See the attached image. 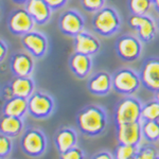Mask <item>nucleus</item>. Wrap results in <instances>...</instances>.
Here are the masks:
<instances>
[{
    "instance_id": "obj_24",
    "label": "nucleus",
    "mask_w": 159,
    "mask_h": 159,
    "mask_svg": "<svg viewBox=\"0 0 159 159\" xmlns=\"http://www.w3.org/2000/svg\"><path fill=\"white\" fill-rule=\"evenodd\" d=\"M138 147L139 145H132L126 143H120L117 145L114 152V158L117 159H134L137 156Z\"/></svg>"
},
{
    "instance_id": "obj_26",
    "label": "nucleus",
    "mask_w": 159,
    "mask_h": 159,
    "mask_svg": "<svg viewBox=\"0 0 159 159\" xmlns=\"http://www.w3.org/2000/svg\"><path fill=\"white\" fill-rule=\"evenodd\" d=\"M153 4L152 0H129V9L132 14L145 15Z\"/></svg>"
},
{
    "instance_id": "obj_39",
    "label": "nucleus",
    "mask_w": 159,
    "mask_h": 159,
    "mask_svg": "<svg viewBox=\"0 0 159 159\" xmlns=\"http://www.w3.org/2000/svg\"><path fill=\"white\" fill-rule=\"evenodd\" d=\"M152 1H153V0H152Z\"/></svg>"
},
{
    "instance_id": "obj_21",
    "label": "nucleus",
    "mask_w": 159,
    "mask_h": 159,
    "mask_svg": "<svg viewBox=\"0 0 159 159\" xmlns=\"http://www.w3.org/2000/svg\"><path fill=\"white\" fill-rule=\"evenodd\" d=\"M24 129L22 118L3 115L0 118V133L10 137L19 135Z\"/></svg>"
},
{
    "instance_id": "obj_6",
    "label": "nucleus",
    "mask_w": 159,
    "mask_h": 159,
    "mask_svg": "<svg viewBox=\"0 0 159 159\" xmlns=\"http://www.w3.org/2000/svg\"><path fill=\"white\" fill-rule=\"evenodd\" d=\"M20 144H21L22 151L27 155L31 157H39L46 151L47 139L42 130L30 129L25 130V134L22 135Z\"/></svg>"
},
{
    "instance_id": "obj_13",
    "label": "nucleus",
    "mask_w": 159,
    "mask_h": 159,
    "mask_svg": "<svg viewBox=\"0 0 159 159\" xmlns=\"http://www.w3.org/2000/svg\"><path fill=\"white\" fill-rule=\"evenodd\" d=\"M142 139L141 121L117 125V140L120 143L139 145Z\"/></svg>"
},
{
    "instance_id": "obj_20",
    "label": "nucleus",
    "mask_w": 159,
    "mask_h": 159,
    "mask_svg": "<svg viewBox=\"0 0 159 159\" xmlns=\"http://www.w3.org/2000/svg\"><path fill=\"white\" fill-rule=\"evenodd\" d=\"M14 97L29 99L35 91V85L30 76H16L10 84Z\"/></svg>"
},
{
    "instance_id": "obj_7",
    "label": "nucleus",
    "mask_w": 159,
    "mask_h": 159,
    "mask_svg": "<svg viewBox=\"0 0 159 159\" xmlns=\"http://www.w3.org/2000/svg\"><path fill=\"white\" fill-rule=\"evenodd\" d=\"M116 51L119 57L124 61H135L142 52L141 39L134 35H122L117 39Z\"/></svg>"
},
{
    "instance_id": "obj_8",
    "label": "nucleus",
    "mask_w": 159,
    "mask_h": 159,
    "mask_svg": "<svg viewBox=\"0 0 159 159\" xmlns=\"http://www.w3.org/2000/svg\"><path fill=\"white\" fill-rule=\"evenodd\" d=\"M129 25L132 29L138 32L141 42L151 43L155 38L156 35V22L152 17L145 15H136L132 14L129 19Z\"/></svg>"
},
{
    "instance_id": "obj_37",
    "label": "nucleus",
    "mask_w": 159,
    "mask_h": 159,
    "mask_svg": "<svg viewBox=\"0 0 159 159\" xmlns=\"http://www.w3.org/2000/svg\"><path fill=\"white\" fill-rule=\"evenodd\" d=\"M155 100L159 102V89L157 91H155Z\"/></svg>"
},
{
    "instance_id": "obj_29",
    "label": "nucleus",
    "mask_w": 159,
    "mask_h": 159,
    "mask_svg": "<svg viewBox=\"0 0 159 159\" xmlns=\"http://www.w3.org/2000/svg\"><path fill=\"white\" fill-rule=\"evenodd\" d=\"M81 4L86 11L96 13L104 7L105 0H81Z\"/></svg>"
},
{
    "instance_id": "obj_10",
    "label": "nucleus",
    "mask_w": 159,
    "mask_h": 159,
    "mask_svg": "<svg viewBox=\"0 0 159 159\" xmlns=\"http://www.w3.org/2000/svg\"><path fill=\"white\" fill-rule=\"evenodd\" d=\"M36 22L29 12L25 9H18L11 14L9 18V29L16 35H24L35 27Z\"/></svg>"
},
{
    "instance_id": "obj_33",
    "label": "nucleus",
    "mask_w": 159,
    "mask_h": 159,
    "mask_svg": "<svg viewBox=\"0 0 159 159\" xmlns=\"http://www.w3.org/2000/svg\"><path fill=\"white\" fill-rule=\"evenodd\" d=\"M7 53V47L6 43L2 39H0V63L6 58Z\"/></svg>"
},
{
    "instance_id": "obj_12",
    "label": "nucleus",
    "mask_w": 159,
    "mask_h": 159,
    "mask_svg": "<svg viewBox=\"0 0 159 159\" xmlns=\"http://www.w3.org/2000/svg\"><path fill=\"white\" fill-rule=\"evenodd\" d=\"M58 25L64 34L74 37L80 32L84 31L85 22L80 13L74 10H69L61 14Z\"/></svg>"
},
{
    "instance_id": "obj_18",
    "label": "nucleus",
    "mask_w": 159,
    "mask_h": 159,
    "mask_svg": "<svg viewBox=\"0 0 159 159\" xmlns=\"http://www.w3.org/2000/svg\"><path fill=\"white\" fill-rule=\"evenodd\" d=\"M69 67L74 75L79 79H85L91 71L92 60L90 55L75 52L69 60Z\"/></svg>"
},
{
    "instance_id": "obj_35",
    "label": "nucleus",
    "mask_w": 159,
    "mask_h": 159,
    "mask_svg": "<svg viewBox=\"0 0 159 159\" xmlns=\"http://www.w3.org/2000/svg\"><path fill=\"white\" fill-rule=\"evenodd\" d=\"M153 4H154L155 10L159 13V0H153Z\"/></svg>"
},
{
    "instance_id": "obj_16",
    "label": "nucleus",
    "mask_w": 159,
    "mask_h": 159,
    "mask_svg": "<svg viewBox=\"0 0 159 159\" xmlns=\"http://www.w3.org/2000/svg\"><path fill=\"white\" fill-rule=\"evenodd\" d=\"M25 10L33 17L36 25H45L49 21L53 10L45 0H28Z\"/></svg>"
},
{
    "instance_id": "obj_1",
    "label": "nucleus",
    "mask_w": 159,
    "mask_h": 159,
    "mask_svg": "<svg viewBox=\"0 0 159 159\" xmlns=\"http://www.w3.org/2000/svg\"><path fill=\"white\" fill-rule=\"evenodd\" d=\"M76 124L84 135L96 137L101 135L106 129L107 114L104 108L98 105H88L79 111Z\"/></svg>"
},
{
    "instance_id": "obj_5",
    "label": "nucleus",
    "mask_w": 159,
    "mask_h": 159,
    "mask_svg": "<svg viewBox=\"0 0 159 159\" xmlns=\"http://www.w3.org/2000/svg\"><path fill=\"white\" fill-rule=\"evenodd\" d=\"M54 110V101L48 93L34 91L28 99V112L36 119H46Z\"/></svg>"
},
{
    "instance_id": "obj_34",
    "label": "nucleus",
    "mask_w": 159,
    "mask_h": 159,
    "mask_svg": "<svg viewBox=\"0 0 159 159\" xmlns=\"http://www.w3.org/2000/svg\"><path fill=\"white\" fill-rule=\"evenodd\" d=\"M3 97H4V99L7 100H10V99H12L13 97H14V94H13V91H12V88H11V86H7L6 88H4V90H3Z\"/></svg>"
},
{
    "instance_id": "obj_27",
    "label": "nucleus",
    "mask_w": 159,
    "mask_h": 159,
    "mask_svg": "<svg viewBox=\"0 0 159 159\" xmlns=\"http://www.w3.org/2000/svg\"><path fill=\"white\" fill-rule=\"evenodd\" d=\"M158 151L153 143L148 142L147 144H143L138 147V152L136 159H156L159 158Z\"/></svg>"
},
{
    "instance_id": "obj_22",
    "label": "nucleus",
    "mask_w": 159,
    "mask_h": 159,
    "mask_svg": "<svg viewBox=\"0 0 159 159\" xmlns=\"http://www.w3.org/2000/svg\"><path fill=\"white\" fill-rule=\"evenodd\" d=\"M28 111V99L21 97H13L7 100L3 107V115L22 118Z\"/></svg>"
},
{
    "instance_id": "obj_38",
    "label": "nucleus",
    "mask_w": 159,
    "mask_h": 159,
    "mask_svg": "<svg viewBox=\"0 0 159 159\" xmlns=\"http://www.w3.org/2000/svg\"><path fill=\"white\" fill-rule=\"evenodd\" d=\"M157 25H158V28H159V19H158V22H157Z\"/></svg>"
},
{
    "instance_id": "obj_9",
    "label": "nucleus",
    "mask_w": 159,
    "mask_h": 159,
    "mask_svg": "<svg viewBox=\"0 0 159 159\" xmlns=\"http://www.w3.org/2000/svg\"><path fill=\"white\" fill-rule=\"evenodd\" d=\"M141 85L155 92L159 89V57H151L143 63L140 73Z\"/></svg>"
},
{
    "instance_id": "obj_17",
    "label": "nucleus",
    "mask_w": 159,
    "mask_h": 159,
    "mask_svg": "<svg viewBox=\"0 0 159 159\" xmlns=\"http://www.w3.org/2000/svg\"><path fill=\"white\" fill-rule=\"evenodd\" d=\"M11 69L16 76H30L34 69V60L30 53L19 52L12 56Z\"/></svg>"
},
{
    "instance_id": "obj_36",
    "label": "nucleus",
    "mask_w": 159,
    "mask_h": 159,
    "mask_svg": "<svg viewBox=\"0 0 159 159\" xmlns=\"http://www.w3.org/2000/svg\"><path fill=\"white\" fill-rule=\"evenodd\" d=\"M14 2H16V3H19V4H25V2L28 1V0H13Z\"/></svg>"
},
{
    "instance_id": "obj_3",
    "label": "nucleus",
    "mask_w": 159,
    "mask_h": 159,
    "mask_svg": "<svg viewBox=\"0 0 159 159\" xmlns=\"http://www.w3.org/2000/svg\"><path fill=\"white\" fill-rule=\"evenodd\" d=\"M141 108L142 104L140 101L132 96H126L120 100L114 112L116 125L141 121Z\"/></svg>"
},
{
    "instance_id": "obj_15",
    "label": "nucleus",
    "mask_w": 159,
    "mask_h": 159,
    "mask_svg": "<svg viewBox=\"0 0 159 159\" xmlns=\"http://www.w3.org/2000/svg\"><path fill=\"white\" fill-rule=\"evenodd\" d=\"M87 88L92 94L106 96L112 88V75L106 71L96 73L89 79Z\"/></svg>"
},
{
    "instance_id": "obj_28",
    "label": "nucleus",
    "mask_w": 159,
    "mask_h": 159,
    "mask_svg": "<svg viewBox=\"0 0 159 159\" xmlns=\"http://www.w3.org/2000/svg\"><path fill=\"white\" fill-rule=\"evenodd\" d=\"M12 151V139L10 136L0 133V158L7 157Z\"/></svg>"
},
{
    "instance_id": "obj_31",
    "label": "nucleus",
    "mask_w": 159,
    "mask_h": 159,
    "mask_svg": "<svg viewBox=\"0 0 159 159\" xmlns=\"http://www.w3.org/2000/svg\"><path fill=\"white\" fill-rule=\"evenodd\" d=\"M52 10H58L66 4L68 0H45Z\"/></svg>"
},
{
    "instance_id": "obj_11",
    "label": "nucleus",
    "mask_w": 159,
    "mask_h": 159,
    "mask_svg": "<svg viewBox=\"0 0 159 159\" xmlns=\"http://www.w3.org/2000/svg\"><path fill=\"white\" fill-rule=\"evenodd\" d=\"M21 43L25 49L34 57L40 58L46 54L48 49L47 37L40 32L30 31L21 37Z\"/></svg>"
},
{
    "instance_id": "obj_2",
    "label": "nucleus",
    "mask_w": 159,
    "mask_h": 159,
    "mask_svg": "<svg viewBox=\"0 0 159 159\" xmlns=\"http://www.w3.org/2000/svg\"><path fill=\"white\" fill-rule=\"evenodd\" d=\"M121 27L119 13L112 7H103L97 11L92 18V28L99 35L108 37L118 32Z\"/></svg>"
},
{
    "instance_id": "obj_23",
    "label": "nucleus",
    "mask_w": 159,
    "mask_h": 159,
    "mask_svg": "<svg viewBox=\"0 0 159 159\" xmlns=\"http://www.w3.org/2000/svg\"><path fill=\"white\" fill-rule=\"evenodd\" d=\"M142 137L148 142L155 143L159 141V120H141Z\"/></svg>"
},
{
    "instance_id": "obj_14",
    "label": "nucleus",
    "mask_w": 159,
    "mask_h": 159,
    "mask_svg": "<svg viewBox=\"0 0 159 159\" xmlns=\"http://www.w3.org/2000/svg\"><path fill=\"white\" fill-rule=\"evenodd\" d=\"M74 38V50L75 52L83 53L87 55H94L99 52L101 45L99 39L92 34L82 31L76 34Z\"/></svg>"
},
{
    "instance_id": "obj_4",
    "label": "nucleus",
    "mask_w": 159,
    "mask_h": 159,
    "mask_svg": "<svg viewBox=\"0 0 159 159\" xmlns=\"http://www.w3.org/2000/svg\"><path fill=\"white\" fill-rule=\"evenodd\" d=\"M141 85L140 76L130 68H122L112 75V88L120 94L132 96Z\"/></svg>"
},
{
    "instance_id": "obj_25",
    "label": "nucleus",
    "mask_w": 159,
    "mask_h": 159,
    "mask_svg": "<svg viewBox=\"0 0 159 159\" xmlns=\"http://www.w3.org/2000/svg\"><path fill=\"white\" fill-rule=\"evenodd\" d=\"M141 120H159V102L156 100L142 105Z\"/></svg>"
},
{
    "instance_id": "obj_32",
    "label": "nucleus",
    "mask_w": 159,
    "mask_h": 159,
    "mask_svg": "<svg viewBox=\"0 0 159 159\" xmlns=\"http://www.w3.org/2000/svg\"><path fill=\"white\" fill-rule=\"evenodd\" d=\"M93 158L97 159H111L114 158V154H110L108 151H101L98 154L93 156Z\"/></svg>"
},
{
    "instance_id": "obj_19",
    "label": "nucleus",
    "mask_w": 159,
    "mask_h": 159,
    "mask_svg": "<svg viewBox=\"0 0 159 159\" xmlns=\"http://www.w3.org/2000/svg\"><path fill=\"white\" fill-rule=\"evenodd\" d=\"M54 142L57 151L61 154L68 151L69 148L75 147L78 143V134L73 129L63 127L56 133Z\"/></svg>"
},
{
    "instance_id": "obj_30",
    "label": "nucleus",
    "mask_w": 159,
    "mask_h": 159,
    "mask_svg": "<svg viewBox=\"0 0 159 159\" xmlns=\"http://www.w3.org/2000/svg\"><path fill=\"white\" fill-rule=\"evenodd\" d=\"M61 157L64 159H82V158H84V154H83V151L75 145V147L69 148L66 152L61 153Z\"/></svg>"
}]
</instances>
